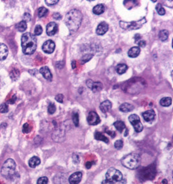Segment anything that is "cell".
<instances>
[{"mask_svg":"<svg viewBox=\"0 0 173 184\" xmlns=\"http://www.w3.org/2000/svg\"><path fill=\"white\" fill-rule=\"evenodd\" d=\"M75 62H76L75 61H73L72 62V68H73V69H75V68H76V65L74 64Z\"/></svg>","mask_w":173,"mask_h":184,"instance_id":"obj_49","label":"cell"},{"mask_svg":"<svg viewBox=\"0 0 173 184\" xmlns=\"http://www.w3.org/2000/svg\"><path fill=\"white\" fill-rule=\"evenodd\" d=\"M16 29L18 30L19 32H24L27 29L26 22L24 21H22L16 24Z\"/></svg>","mask_w":173,"mask_h":184,"instance_id":"obj_27","label":"cell"},{"mask_svg":"<svg viewBox=\"0 0 173 184\" xmlns=\"http://www.w3.org/2000/svg\"><path fill=\"white\" fill-rule=\"evenodd\" d=\"M144 23H145V19L144 20L143 19L140 20L139 22H129V23H127V22H120V25H121V26L123 28V29H137L141 28L142 24H144Z\"/></svg>","mask_w":173,"mask_h":184,"instance_id":"obj_8","label":"cell"},{"mask_svg":"<svg viewBox=\"0 0 173 184\" xmlns=\"http://www.w3.org/2000/svg\"><path fill=\"white\" fill-rule=\"evenodd\" d=\"M42 31H43V29H42V28L40 25H37V26H36V29H35V31H34L35 35H41Z\"/></svg>","mask_w":173,"mask_h":184,"instance_id":"obj_36","label":"cell"},{"mask_svg":"<svg viewBox=\"0 0 173 184\" xmlns=\"http://www.w3.org/2000/svg\"><path fill=\"white\" fill-rule=\"evenodd\" d=\"M140 53H141V49L139 47H132L131 49L129 50L128 53V56L130 57H132V58H134V57H137L139 55Z\"/></svg>","mask_w":173,"mask_h":184,"instance_id":"obj_19","label":"cell"},{"mask_svg":"<svg viewBox=\"0 0 173 184\" xmlns=\"http://www.w3.org/2000/svg\"><path fill=\"white\" fill-rule=\"evenodd\" d=\"M94 138H96V140L98 141H103V142L106 143H109V139L107 138L106 137L104 134H102L101 132H96V133H95L94 134Z\"/></svg>","mask_w":173,"mask_h":184,"instance_id":"obj_24","label":"cell"},{"mask_svg":"<svg viewBox=\"0 0 173 184\" xmlns=\"http://www.w3.org/2000/svg\"><path fill=\"white\" fill-rule=\"evenodd\" d=\"M82 177V174L81 172H76L69 176V182L70 184H78L81 182Z\"/></svg>","mask_w":173,"mask_h":184,"instance_id":"obj_13","label":"cell"},{"mask_svg":"<svg viewBox=\"0 0 173 184\" xmlns=\"http://www.w3.org/2000/svg\"><path fill=\"white\" fill-rule=\"evenodd\" d=\"M105 11V7L104 5L102 4H98L93 8V12H94L95 15H101Z\"/></svg>","mask_w":173,"mask_h":184,"instance_id":"obj_21","label":"cell"},{"mask_svg":"<svg viewBox=\"0 0 173 184\" xmlns=\"http://www.w3.org/2000/svg\"><path fill=\"white\" fill-rule=\"evenodd\" d=\"M56 111V107L54 103H50L48 107V112L50 114H54Z\"/></svg>","mask_w":173,"mask_h":184,"instance_id":"obj_34","label":"cell"},{"mask_svg":"<svg viewBox=\"0 0 173 184\" xmlns=\"http://www.w3.org/2000/svg\"><path fill=\"white\" fill-rule=\"evenodd\" d=\"M156 175V168L154 165H150L147 167H145L139 172V179L143 181L147 180H152L154 178Z\"/></svg>","mask_w":173,"mask_h":184,"instance_id":"obj_4","label":"cell"},{"mask_svg":"<svg viewBox=\"0 0 173 184\" xmlns=\"http://www.w3.org/2000/svg\"><path fill=\"white\" fill-rule=\"evenodd\" d=\"M144 119L147 123H152L155 119V112L154 110H148L142 114Z\"/></svg>","mask_w":173,"mask_h":184,"instance_id":"obj_14","label":"cell"},{"mask_svg":"<svg viewBox=\"0 0 173 184\" xmlns=\"http://www.w3.org/2000/svg\"><path fill=\"white\" fill-rule=\"evenodd\" d=\"M167 183H168V181H167V180H165V179H164V180H163V183H164V184H167Z\"/></svg>","mask_w":173,"mask_h":184,"instance_id":"obj_50","label":"cell"},{"mask_svg":"<svg viewBox=\"0 0 173 184\" xmlns=\"http://www.w3.org/2000/svg\"><path fill=\"white\" fill-rule=\"evenodd\" d=\"M88 1H94V0H88Z\"/></svg>","mask_w":173,"mask_h":184,"instance_id":"obj_52","label":"cell"},{"mask_svg":"<svg viewBox=\"0 0 173 184\" xmlns=\"http://www.w3.org/2000/svg\"><path fill=\"white\" fill-rule=\"evenodd\" d=\"M172 104V98L170 97L163 98L160 100V105L163 107H169Z\"/></svg>","mask_w":173,"mask_h":184,"instance_id":"obj_26","label":"cell"},{"mask_svg":"<svg viewBox=\"0 0 173 184\" xmlns=\"http://www.w3.org/2000/svg\"><path fill=\"white\" fill-rule=\"evenodd\" d=\"M58 2L59 0H45L46 4L49 5V6H53V5L56 4Z\"/></svg>","mask_w":173,"mask_h":184,"instance_id":"obj_42","label":"cell"},{"mask_svg":"<svg viewBox=\"0 0 173 184\" xmlns=\"http://www.w3.org/2000/svg\"><path fill=\"white\" fill-rule=\"evenodd\" d=\"M114 147L116 150H121L123 147V141L121 139L117 140L116 142L114 143Z\"/></svg>","mask_w":173,"mask_h":184,"instance_id":"obj_33","label":"cell"},{"mask_svg":"<svg viewBox=\"0 0 173 184\" xmlns=\"http://www.w3.org/2000/svg\"><path fill=\"white\" fill-rule=\"evenodd\" d=\"M49 179L46 176H43V177H40L38 179L37 181V184H47L48 183Z\"/></svg>","mask_w":173,"mask_h":184,"instance_id":"obj_35","label":"cell"},{"mask_svg":"<svg viewBox=\"0 0 173 184\" xmlns=\"http://www.w3.org/2000/svg\"><path fill=\"white\" fill-rule=\"evenodd\" d=\"M114 125L116 128V130L120 132H122L125 129H126L125 124L123 121H121V120H118V121L115 122L114 123Z\"/></svg>","mask_w":173,"mask_h":184,"instance_id":"obj_25","label":"cell"},{"mask_svg":"<svg viewBox=\"0 0 173 184\" xmlns=\"http://www.w3.org/2000/svg\"><path fill=\"white\" fill-rule=\"evenodd\" d=\"M138 44H139V46L140 47H145V45H146V42L144 41V40H141V41L138 42Z\"/></svg>","mask_w":173,"mask_h":184,"instance_id":"obj_44","label":"cell"},{"mask_svg":"<svg viewBox=\"0 0 173 184\" xmlns=\"http://www.w3.org/2000/svg\"><path fill=\"white\" fill-rule=\"evenodd\" d=\"M124 4L125 6H127L129 4L130 5H137V0H125Z\"/></svg>","mask_w":173,"mask_h":184,"instance_id":"obj_39","label":"cell"},{"mask_svg":"<svg viewBox=\"0 0 173 184\" xmlns=\"http://www.w3.org/2000/svg\"><path fill=\"white\" fill-rule=\"evenodd\" d=\"M8 111L9 107L6 104H2L0 105V113H6Z\"/></svg>","mask_w":173,"mask_h":184,"instance_id":"obj_38","label":"cell"},{"mask_svg":"<svg viewBox=\"0 0 173 184\" xmlns=\"http://www.w3.org/2000/svg\"><path fill=\"white\" fill-rule=\"evenodd\" d=\"M112 104L109 100H105L104 102H102L101 105H100V109L101 110V112L103 113H107L112 109Z\"/></svg>","mask_w":173,"mask_h":184,"instance_id":"obj_18","label":"cell"},{"mask_svg":"<svg viewBox=\"0 0 173 184\" xmlns=\"http://www.w3.org/2000/svg\"><path fill=\"white\" fill-rule=\"evenodd\" d=\"M76 157H76V158H78V156H76ZM74 157V158H76V156H75V154H74V157ZM74 163H76V161L74 160ZM78 162H79V159H78V160H77V163H78Z\"/></svg>","mask_w":173,"mask_h":184,"instance_id":"obj_48","label":"cell"},{"mask_svg":"<svg viewBox=\"0 0 173 184\" xmlns=\"http://www.w3.org/2000/svg\"><path fill=\"white\" fill-rule=\"evenodd\" d=\"M129 121L134 127L137 132H141L144 130V126L141 122L139 117L137 114H132L129 116Z\"/></svg>","mask_w":173,"mask_h":184,"instance_id":"obj_7","label":"cell"},{"mask_svg":"<svg viewBox=\"0 0 173 184\" xmlns=\"http://www.w3.org/2000/svg\"><path fill=\"white\" fill-rule=\"evenodd\" d=\"M40 73L43 75V77L45 79H47V80H49V81H51L52 80L53 75L51 72V71L47 67H42L40 70Z\"/></svg>","mask_w":173,"mask_h":184,"instance_id":"obj_16","label":"cell"},{"mask_svg":"<svg viewBox=\"0 0 173 184\" xmlns=\"http://www.w3.org/2000/svg\"><path fill=\"white\" fill-rule=\"evenodd\" d=\"M134 106H133L132 105L130 104V103H127V102H125V103H123V104H122L121 106H120L119 109L122 112L127 113V112H131V111L134 109Z\"/></svg>","mask_w":173,"mask_h":184,"instance_id":"obj_20","label":"cell"},{"mask_svg":"<svg viewBox=\"0 0 173 184\" xmlns=\"http://www.w3.org/2000/svg\"><path fill=\"white\" fill-rule=\"evenodd\" d=\"M72 119L75 126L78 127L79 125V115L77 112H74L72 114Z\"/></svg>","mask_w":173,"mask_h":184,"instance_id":"obj_31","label":"cell"},{"mask_svg":"<svg viewBox=\"0 0 173 184\" xmlns=\"http://www.w3.org/2000/svg\"><path fill=\"white\" fill-rule=\"evenodd\" d=\"M16 96H15V95H14V96H13V98H12V99H11V100H10V101H9V102H10V103H11V104H12V103H14V102H15V101H16Z\"/></svg>","mask_w":173,"mask_h":184,"instance_id":"obj_47","label":"cell"},{"mask_svg":"<svg viewBox=\"0 0 173 184\" xmlns=\"http://www.w3.org/2000/svg\"><path fill=\"white\" fill-rule=\"evenodd\" d=\"M47 13H48V10L45 7H40L37 10V16H38L40 18L44 17Z\"/></svg>","mask_w":173,"mask_h":184,"instance_id":"obj_29","label":"cell"},{"mask_svg":"<svg viewBox=\"0 0 173 184\" xmlns=\"http://www.w3.org/2000/svg\"><path fill=\"white\" fill-rule=\"evenodd\" d=\"M156 11L158 12V14H159L160 16H164L165 14V11L164 9V7L162 6L161 4H158L156 6Z\"/></svg>","mask_w":173,"mask_h":184,"instance_id":"obj_30","label":"cell"},{"mask_svg":"<svg viewBox=\"0 0 173 184\" xmlns=\"http://www.w3.org/2000/svg\"><path fill=\"white\" fill-rule=\"evenodd\" d=\"M122 165L130 170H135L141 164V157L136 153L129 154L121 159Z\"/></svg>","mask_w":173,"mask_h":184,"instance_id":"obj_3","label":"cell"},{"mask_svg":"<svg viewBox=\"0 0 173 184\" xmlns=\"http://www.w3.org/2000/svg\"><path fill=\"white\" fill-rule=\"evenodd\" d=\"M40 164V159L37 157H33L30 158L29 161V165L31 168H36V166Z\"/></svg>","mask_w":173,"mask_h":184,"instance_id":"obj_22","label":"cell"},{"mask_svg":"<svg viewBox=\"0 0 173 184\" xmlns=\"http://www.w3.org/2000/svg\"><path fill=\"white\" fill-rule=\"evenodd\" d=\"M127 69H128V67H127V66L125 64H118L116 67V72L120 75L125 74Z\"/></svg>","mask_w":173,"mask_h":184,"instance_id":"obj_23","label":"cell"},{"mask_svg":"<svg viewBox=\"0 0 173 184\" xmlns=\"http://www.w3.org/2000/svg\"><path fill=\"white\" fill-rule=\"evenodd\" d=\"M55 48H56V44H55L54 42L51 40H47L42 45V50H43V51L46 53V54H52L54 51Z\"/></svg>","mask_w":173,"mask_h":184,"instance_id":"obj_9","label":"cell"},{"mask_svg":"<svg viewBox=\"0 0 173 184\" xmlns=\"http://www.w3.org/2000/svg\"><path fill=\"white\" fill-rule=\"evenodd\" d=\"M109 29V25L105 22H102L100 23L96 29V33L99 35L105 34Z\"/></svg>","mask_w":173,"mask_h":184,"instance_id":"obj_15","label":"cell"},{"mask_svg":"<svg viewBox=\"0 0 173 184\" xmlns=\"http://www.w3.org/2000/svg\"><path fill=\"white\" fill-rule=\"evenodd\" d=\"M92 163L87 162V163H86V168H87V169H89L90 168L92 167Z\"/></svg>","mask_w":173,"mask_h":184,"instance_id":"obj_46","label":"cell"},{"mask_svg":"<svg viewBox=\"0 0 173 184\" xmlns=\"http://www.w3.org/2000/svg\"><path fill=\"white\" fill-rule=\"evenodd\" d=\"M106 179L112 182H120L123 180V175L121 171L114 168H110L106 173Z\"/></svg>","mask_w":173,"mask_h":184,"instance_id":"obj_6","label":"cell"},{"mask_svg":"<svg viewBox=\"0 0 173 184\" xmlns=\"http://www.w3.org/2000/svg\"><path fill=\"white\" fill-rule=\"evenodd\" d=\"M19 75V72L18 70L14 69V70L11 71V78L13 80H17V78H18Z\"/></svg>","mask_w":173,"mask_h":184,"instance_id":"obj_32","label":"cell"},{"mask_svg":"<svg viewBox=\"0 0 173 184\" xmlns=\"http://www.w3.org/2000/svg\"><path fill=\"white\" fill-rule=\"evenodd\" d=\"M54 16V19H57V20L62 19V16L60 13H58V12H56V13H54V16Z\"/></svg>","mask_w":173,"mask_h":184,"instance_id":"obj_43","label":"cell"},{"mask_svg":"<svg viewBox=\"0 0 173 184\" xmlns=\"http://www.w3.org/2000/svg\"><path fill=\"white\" fill-rule=\"evenodd\" d=\"M87 87L92 89L93 92H100L102 89V85L100 82H93L92 80H89L87 81Z\"/></svg>","mask_w":173,"mask_h":184,"instance_id":"obj_11","label":"cell"},{"mask_svg":"<svg viewBox=\"0 0 173 184\" xmlns=\"http://www.w3.org/2000/svg\"><path fill=\"white\" fill-rule=\"evenodd\" d=\"M58 31V26L56 22H50L47 26V33L49 36H53Z\"/></svg>","mask_w":173,"mask_h":184,"instance_id":"obj_12","label":"cell"},{"mask_svg":"<svg viewBox=\"0 0 173 184\" xmlns=\"http://www.w3.org/2000/svg\"><path fill=\"white\" fill-rule=\"evenodd\" d=\"M151 1H152V2H156L157 1V0H151Z\"/></svg>","mask_w":173,"mask_h":184,"instance_id":"obj_51","label":"cell"},{"mask_svg":"<svg viewBox=\"0 0 173 184\" xmlns=\"http://www.w3.org/2000/svg\"><path fill=\"white\" fill-rule=\"evenodd\" d=\"M87 122L90 125H96L99 124L101 122V119L96 112H89L88 116H87Z\"/></svg>","mask_w":173,"mask_h":184,"instance_id":"obj_10","label":"cell"},{"mask_svg":"<svg viewBox=\"0 0 173 184\" xmlns=\"http://www.w3.org/2000/svg\"><path fill=\"white\" fill-rule=\"evenodd\" d=\"M16 163L14 160L9 158L5 161L3 166L2 168V175L6 178H11L16 172Z\"/></svg>","mask_w":173,"mask_h":184,"instance_id":"obj_5","label":"cell"},{"mask_svg":"<svg viewBox=\"0 0 173 184\" xmlns=\"http://www.w3.org/2000/svg\"><path fill=\"white\" fill-rule=\"evenodd\" d=\"M31 15H30L29 13H25L24 15V16H23V21L26 22H28L31 21Z\"/></svg>","mask_w":173,"mask_h":184,"instance_id":"obj_40","label":"cell"},{"mask_svg":"<svg viewBox=\"0 0 173 184\" xmlns=\"http://www.w3.org/2000/svg\"><path fill=\"white\" fill-rule=\"evenodd\" d=\"M168 36L169 32L168 31H167V30H161V31L159 32V37L161 41H165V40H167V39L168 38Z\"/></svg>","mask_w":173,"mask_h":184,"instance_id":"obj_28","label":"cell"},{"mask_svg":"<svg viewBox=\"0 0 173 184\" xmlns=\"http://www.w3.org/2000/svg\"><path fill=\"white\" fill-rule=\"evenodd\" d=\"M31 128L29 125V123H25L23 126V129H22L23 132L25 134H27L31 132Z\"/></svg>","mask_w":173,"mask_h":184,"instance_id":"obj_37","label":"cell"},{"mask_svg":"<svg viewBox=\"0 0 173 184\" xmlns=\"http://www.w3.org/2000/svg\"><path fill=\"white\" fill-rule=\"evenodd\" d=\"M63 100H64V95L62 94H58L56 96V100L57 102L62 103L63 102Z\"/></svg>","mask_w":173,"mask_h":184,"instance_id":"obj_41","label":"cell"},{"mask_svg":"<svg viewBox=\"0 0 173 184\" xmlns=\"http://www.w3.org/2000/svg\"><path fill=\"white\" fill-rule=\"evenodd\" d=\"M9 49L6 44L0 43V60H4L8 56Z\"/></svg>","mask_w":173,"mask_h":184,"instance_id":"obj_17","label":"cell"},{"mask_svg":"<svg viewBox=\"0 0 173 184\" xmlns=\"http://www.w3.org/2000/svg\"><path fill=\"white\" fill-rule=\"evenodd\" d=\"M22 51L26 55H32L37 49V39L30 33L22 35L21 38Z\"/></svg>","mask_w":173,"mask_h":184,"instance_id":"obj_2","label":"cell"},{"mask_svg":"<svg viewBox=\"0 0 173 184\" xmlns=\"http://www.w3.org/2000/svg\"><path fill=\"white\" fill-rule=\"evenodd\" d=\"M82 20V15L81 12L74 9L68 12L65 16L64 23L68 27L70 32L74 33L78 31L81 26Z\"/></svg>","mask_w":173,"mask_h":184,"instance_id":"obj_1","label":"cell"},{"mask_svg":"<svg viewBox=\"0 0 173 184\" xmlns=\"http://www.w3.org/2000/svg\"><path fill=\"white\" fill-rule=\"evenodd\" d=\"M102 184H114V183L112 182L111 181H109L107 179H105L102 182Z\"/></svg>","mask_w":173,"mask_h":184,"instance_id":"obj_45","label":"cell"}]
</instances>
